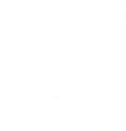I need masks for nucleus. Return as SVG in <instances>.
I'll use <instances>...</instances> for the list:
<instances>
[]
</instances>
